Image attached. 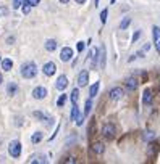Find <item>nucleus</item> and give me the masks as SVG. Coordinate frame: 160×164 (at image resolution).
Listing matches in <instances>:
<instances>
[{"label": "nucleus", "instance_id": "obj_1", "mask_svg": "<svg viewBox=\"0 0 160 164\" xmlns=\"http://www.w3.org/2000/svg\"><path fill=\"white\" fill-rule=\"evenodd\" d=\"M37 74V66L36 63H32V61H28L21 66V76L24 79H34Z\"/></svg>", "mask_w": 160, "mask_h": 164}, {"label": "nucleus", "instance_id": "obj_2", "mask_svg": "<svg viewBox=\"0 0 160 164\" xmlns=\"http://www.w3.org/2000/svg\"><path fill=\"white\" fill-rule=\"evenodd\" d=\"M115 134H117V129H115V124H112V122H107L104 127H102V135L107 138V140H112L113 137H115Z\"/></svg>", "mask_w": 160, "mask_h": 164}, {"label": "nucleus", "instance_id": "obj_3", "mask_svg": "<svg viewBox=\"0 0 160 164\" xmlns=\"http://www.w3.org/2000/svg\"><path fill=\"white\" fill-rule=\"evenodd\" d=\"M8 153H10L11 158H20V155H21V143L18 142V140H13V142L10 143Z\"/></svg>", "mask_w": 160, "mask_h": 164}, {"label": "nucleus", "instance_id": "obj_4", "mask_svg": "<svg viewBox=\"0 0 160 164\" xmlns=\"http://www.w3.org/2000/svg\"><path fill=\"white\" fill-rule=\"evenodd\" d=\"M60 60L63 61V63L73 60V48H71V47H63V48H61V52H60Z\"/></svg>", "mask_w": 160, "mask_h": 164}, {"label": "nucleus", "instance_id": "obj_5", "mask_svg": "<svg viewBox=\"0 0 160 164\" xmlns=\"http://www.w3.org/2000/svg\"><path fill=\"white\" fill-rule=\"evenodd\" d=\"M76 82H78V87H86V85H87V82H89V72L83 69L78 74V81Z\"/></svg>", "mask_w": 160, "mask_h": 164}, {"label": "nucleus", "instance_id": "obj_6", "mask_svg": "<svg viewBox=\"0 0 160 164\" xmlns=\"http://www.w3.org/2000/svg\"><path fill=\"white\" fill-rule=\"evenodd\" d=\"M123 95H125V92H123L121 87H113L110 92H108V98L110 100H120Z\"/></svg>", "mask_w": 160, "mask_h": 164}, {"label": "nucleus", "instance_id": "obj_7", "mask_svg": "<svg viewBox=\"0 0 160 164\" xmlns=\"http://www.w3.org/2000/svg\"><path fill=\"white\" fill-rule=\"evenodd\" d=\"M32 97L36 100H44L45 97H47V89L45 87H36L32 90Z\"/></svg>", "mask_w": 160, "mask_h": 164}, {"label": "nucleus", "instance_id": "obj_8", "mask_svg": "<svg viewBox=\"0 0 160 164\" xmlns=\"http://www.w3.org/2000/svg\"><path fill=\"white\" fill-rule=\"evenodd\" d=\"M152 34H154V44H155V50L160 53V27L154 26L152 27Z\"/></svg>", "mask_w": 160, "mask_h": 164}, {"label": "nucleus", "instance_id": "obj_9", "mask_svg": "<svg viewBox=\"0 0 160 164\" xmlns=\"http://www.w3.org/2000/svg\"><path fill=\"white\" fill-rule=\"evenodd\" d=\"M66 85H68V77L66 76H58L57 77V82H55V87H57V90H65L66 89Z\"/></svg>", "mask_w": 160, "mask_h": 164}, {"label": "nucleus", "instance_id": "obj_10", "mask_svg": "<svg viewBox=\"0 0 160 164\" xmlns=\"http://www.w3.org/2000/svg\"><path fill=\"white\" fill-rule=\"evenodd\" d=\"M42 71H44V74H45V76H54V74H55V71H57V66H55V63L49 61V63H45V65H44Z\"/></svg>", "mask_w": 160, "mask_h": 164}, {"label": "nucleus", "instance_id": "obj_11", "mask_svg": "<svg viewBox=\"0 0 160 164\" xmlns=\"http://www.w3.org/2000/svg\"><path fill=\"white\" fill-rule=\"evenodd\" d=\"M32 114H34V117H37V119L45 121V122H47V126H50V124L54 122V119H52V117H50V116H47V114H44V113H41V111H34Z\"/></svg>", "mask_w": 160, "mask_h": 164}, {"label": "nucleus", "instance_id": "obj_12", "mask_svg": "<svg viewBox=\"0 0 160 164\" xmlns=\"http://www.w3.org/2000/svg\"><path fill=\"white\" fill-rule=\"evenodd\" d=\"M91 150H92V153H94V155H104V151H105V146H104V143H100V142H95V143H92V146H91Z\"/></svg>", "mask_w": 160, "mask_h": 164}, {"label": "nucleus", "instance_id": "obj_13", "mask_svg": "<svg viewBox=\"0 0 160 164\" xmlns=\"http://www.w3.org/2000/svg\"><path fill=\"white\" fill-rule=\"evenodd\" d=\"M99 55H100V50H97V48H92V50H91V53H89L91 65H92L94 68L97 66V58H99Z\"/></svg>", "mask_w": 160, "mask_h": 164}, {"label": "nucleus", "instance_id": "obj_14", "mask_svg": "<svg viewBox=\"0 0 160 164\" xmlns=\"http://www.w3.org/2000/svg\"><path fill=\"white\" fill-rule=\"evenodd\" d=\"M142 103L144 105H151L152 103V92L149 89H146L144 93H142Z\"/></svg>", "mask_w": 160, "mask_h": 164}, {"label": "nucleus", "instance_id": "obj_15", "mask_svg": "<svg viewBox=\"0 0 160 164\" xmlns=\"http://www.w3.org/2000/svg\"><path fill=\"white\" fill-rule=\"evenodd\" d=\"M138 84H139V81L136 77H128L126 79V87H128V90H136Z\"/></svg>", "mask_w": 160, "mask_h": 164}, {"label": "nucleus", "instance_id": "obj_16", "mask_svg": "<svg viewBox=\"0 0 160 164\" xmlns=\"http://www.w3.org/2000/svg\"><path fill=\"white\" fill-rule=\"evenodd\" d=\"M57 40H54V39H49V40H45V50L47 52H55L57 50Z\"/></svg>", "mask_w": 160, "mask_h": 164}, {"label": "nucleus", "instance_id": "obj_17", "mask_svg": "<svg viewBox=\"0 0 160 164\" xmlns=\"http://www.w3.org/2000/svg\"><path fill=\"white\" fill-rule=\"evenodd\" d=\"M0 66H2V69H3V71H10L11 68H13V61H11L10 58H5V60H2Z\"/></svg>", "mask_w": 160, "mask_h": 164}, {"label": "nucleus", "instance_id": "obj_18", "mask_svg": "<svg viewBox=\"0 0 160 164\" xmlns=\"http://www.w3.org/2000/svg\"><path fill=\"white\" fill-rule=\"evenodd\" d=\"M99 87H100V82H95V84L91 85V89H89V97L91 98H94L95 95H97V92H99Z\"/></svg>", "mask_w": 160, "mask_h": 164}, {"label": "nucleus", "instance_id": "obj_19", "mask_svg": "<svg viewBox=\"0 0 160 164\" xmlns=\"http://www.w3.org/2000/svg\"><path fill=\"white\" fill-rule=\"evenodd\" d=\"M78 114H79V110H78V103H73V106H71V116H70V119H71V121H76Z\"/></svg>", "mask_w": 160, "mask_h": 164}, {"label": "nucleus", "instance_id": "obj_20", "mask_svg": "<svg viewBox=\"0 0 160 164\" xmlns=\"http://www.w3.org/2000/svg\"><path fill=\"white\" fill-rule=\"evenodd\" d=\"M7 92H8V95H15L16 92H18V85H16L15 82H10L8 87H7Z\"/></svg>", "mask_w": 160, "mask_h": 164}, {"label": "nucleus", "instance_id": "obj_21", "mask_svg": "<svg viewBox=\"0 0 160 164\" xmlns=\"http://www.w3.org/2000/svg\"><path fill=\"white\" fill-rule=\"evenodd\" d=\"M105 47H104V45H102V47H100V69H104V68H105Z\"/></svg>", "mask_w": 160, "mask_h": 164}, {"label": "nucleus", "instance_id": "obj_22", "mask_svg": "<svg viewBox=\"0 0 160 164\" xmlns=\"http://www.w3.org/2000/svg\"><path fill=\"white\" fill-rule=\"evenodd\" d=\"M42 137H44L42 132H34L32 137H31V142H32V143H39V142L42 140Z\"/></svg>", "mask_w": 160, "mask_h": 164}, {"label": "nucleus", "instance_id": "obj_23", "mask_svg": "<svg viewBox=\"0 0 160 164\" xmlns=\"http://www.w3.org/2000/svg\"><path fill=\"white\" fill-rule=\"evenodd\" d=\"M142 138H144L146 142H151V140L155 138V134H154L152 131H146L144 134H142Z\"/></svg>", "mask_w": 160, "mask_h": 164}, {"label": "nucleus", "instance_id": "obj_24", "mask_svg": "<svg viewBox=\"0 0 160 164\" xmlns=\"http://www.w3.org/2000/svg\"><path fill=\"white\" fill-rule=\"evenodd\" d=\"M66 100H68V95H66V93H61L60 98L57 100V106H58V108H61V106L66 103Z\"/></svg>", "mask_w": 160, "mask_h": 164}, {"label": "nucleus", "instance_id": "obj_25", "mask_svg": "<svg viewBox=\"0 0 160 164\" xmlns=\"http://www.w3.org/2000/svg\"><path fill=\"white\" fill-rule=\"evenodd\" d=\"M131 24V18H129V16H126V18H125L121 23H120V29H121V31H125V29H126V27Z\"/></svg>", "mask_w": 160, "mask_h": 164}, {"label": "nucleus", "instance_id": "obj_26", "mask_svg": "<svg viewBox=\"0 0 160 164\" xmlns=\"http://www.w3.org/2000/svg\"><path fill=\"white\" fill-rule=\"evenodd\" d=\"M78 98H79V90L73 89V92H71V103H78Z\"/></svg>", "mask_w": 160, "mask_h": 164}, {"label": "nucleus", "instance_id": "obj_27", "mask_svg": "<svg viewBox=\"0 0 160 164\" xmlns=\"http://www.w3.org/2000/svg\"><path fill=\"white\" fill-rule=\"evenodd\" d=\"M91 110H92V101H91V98L86 101V108H84V116H87L89 113H91Z\"/></svg>", "mask_w": 160, "mask_h": 164}, {"label": "nucleus", "instance_id": "obj_28", "mask_svg": "<svg viewBox=\"0 0 160 164\" xmlns=\"http://www.w3.org/2000/svg\"><path fill=\"white\" fill-rule=\"evenodd\" d=\"M107 16H108V8H104V10H102V13H100V21H102V24H105Z\"/></svg>", "mask_w": 160, "mask_h": 164}, {"label": "nucleus", "instance_id": "obj_29", "mask_svg": "<svg viewBox=\"0 0 160 164\" xmlns=\"http://www.w3.org/2000/svg\"><path fill=\"white\" fill-rule=\"evenodd\" d=\"M84 113H79L78 117H76V126H83V122H84Z\"/></svg>", "mask_w": 160, "mask_h": 164}, {"label": "nucleus", "instance_id": "obj_30", "mask_svg": "<svg viewBox=\"0 0 160 164\" xmlns=\"http://www.w3.org/2000/svg\"><path fill=\"white\" fill-rule=\"evenodd\" d=\"M23 3H24V0H13V8L15 10H18L23 7Z\"/></svg>", "mask_w": 160, "mask_h": 164}, {"label": "nucleus", "instance_id": "obj_31", "mask_svg": "<svg viewBox=\"0 0 160 164\" xmlns=\"http://www.w3.org/2000/svg\"><path fill=\"white\" fill-rule=\"evenodd\" d=\"M23 13H24V15H29V11H31V5L29 3H23Z\"/></svg>", "mask_w": 160, "mask_h": 164}, {"label": "nucleus", "instance_id": "obj_32", "mask_svg": "<svg viewBox=\"0 0 160 164\" xmlns=\"http://www.w3.org/2000/svg\"><path fill=\"white\" fill-rule=\"evenodd\" d=\"M29 162H47V159H45V156H39V158H34V159H31Z\"/></svg>", "mask_w": 160, "mask_h": 164}, {"label": "nucleus", "instance_id": "obj_33", "mask_svg": "<svg viewBox=\"0 0 160 164\" xmlns=\"http://www.w3.org/2000/svg\"><path fill=\"white\" fill-rule=\"evenodd\" d=\"M76 47H78V52H79V53H81V52H83V50L86 48V44H84V42L81 40V42H78V45H76Z\"/></svg>", "mask_w": 160, "mask_h": 164}, {"label": "nucleus", "instance_id": "obj_34", "mask_svg": "<svg viewBox=\"0 0 160 164\" xmlns=\"http://www.w3.org/2000/svg\"><path fill=\"white\" fill-rule=\"evenodd\" d=\"M39 2H41V0H24V3H29L31 7H36V5H39Z\"/></svg>", "mask_w": 160, "mask_h": 164}, {"label": "nucleus", "instance_id": "obj_35", "mask_svg": "<svg viewBox=\"0 0 160 164\" xmlns=\"http://www.w3.org/2000/svg\"><path fill=\"white\" fill-rule=\"evenodd\" d=\"M8 15V8L7 7H0V16H7Z\"/></svg>", "mask_w": 160, "mask_h": 164}, {"label": "nucleus", "instance_id": "obj_36", "mask_svg": "<svg viewBox=\"0 0 160 164\" xmlns=\"http://www.w3.org/2000/svg\"><path fill=\"white\" fill-rule=\"evenodd\" d=\"M139 36H141V31H138V32H136L134 36H133V42H136V40H138V39H139Z\"/></svg>", "mask_w": 160, "mask_h": 164}, {"label": "nucleus", "instance_id": "obj_37", "mask_svg": "<svg viewBox=\"0 0 160 164\" xmlns=\"http://www.w3.org/2000/svg\"><path fill=\"white\" fill-rule=\"evenodd\" d=\"M65 162H76V161H75V158H66Z\"/></svg>", "mask_w": 160, "mask_h": 164}, {"label": "nucleus", "instance_id": "obj_38", "mask_svg": "<svg viewBox=\"0 0 160 164\" xmlns=\"http://www.w3.org/2000/svg\"><path fill=\"white\" fill-rule=\"evenodd\" d=\"M76 3H79V5H84V3H86V0H76Z\"/></svg>", "mask_w": 160, "mask_h": 164}, {"label": "nucleus", "instance_id": "obj_39", "mask_svg": "<svg viewBox=\"0 0 160 164\" xmlns=\"http://www.w3.org/2000/svg\"><path fill=\"white\" fill-rule=\"evenodd\" d=\"M60 2H61V3H68L70 0H60Z\"/></svg>", "mask_w": 160, "mask_h": 164}, {"label": "nucleus", "instance_id": "obj_40", "mask_svg": "<svg viewBox=\"0 0 160 164\" xmlns=\"http://www.w3.org/2000/svg\"><path fill=\"white\" fill-rule=\"evenodd\" d=\"M2 81H3V77H2V74H0V84H2Z\"/></svg>", "mask_w": 160, "mask_h": 164}, {"label": "nucleus", "instance_id": "obj_41", "mask_svg": "<svg viewBox=\"0 0 160 164\" xmlns=\"http://www.w3.org/2000/svg\"><path fill=\"white\" fill-rule=\"evenodd\" d=\"M0 63H2V58H0Z\"/></svg>", "mask_w": 160, "mask_h": 164}, {"label": "nucleus", "instance_id": "obj_42", "mask_svg": "<svg viewBox=\"0 0 160 164\" xmlns=\"http://www.w3.org/2000/svg\"><path fill=\"white\" fill-rule=\"evenodd\" d=\"M158 81H160V77H158Z\"/></svg>", "mask_w": 160, "mask_h": 164}]
</instances>
